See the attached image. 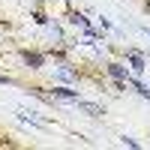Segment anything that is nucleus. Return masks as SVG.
Here are the masks:
<instances>
[{"label": "nucleus", "instance_id": "1", "mask_svg": "<svg viewBox=\"0 0 150 150\" xmlns=\"http://www.w3.org/2000/svg\"><path fill=\"white\" fill-rule=\"evenodd\" d=\"M45 57H48V54H42V51H27V48H21V60H24L30 69H42V66H45Z\"/></svg>", "mask_w": 150, "mask_h": 150}, {"label": "nucleus", "instance_id": "2", "mask_svg": "<svg viewBox=\"0 0 150 150\" xmlns=\"http://www.w3.org/2000/svg\"><path fill=\"white\" fill-rule=\"evenodd\" d=\"M126 60H129V69H132V75H144V69H147V60L138 54V51H126Z\"/></svg>", "mask_w": 150, "mask_h": 150}, {"label": "nucleus", "instance_id": "3", "mask_svg": "<svg viewBox=\"0 0 150 150\" xmlns=\"http://www.w3.org/2000/svg\"><path fill=\"white\" fill-rule=\"evenodd\" d=\"M75 105H78V111H84L87 117H93V120H99L105 114V108H99L96 102H84V99H75Z\"/></svg>", "mask_w": 150, "mask_h": 150}, {"label": "nucleus", "instance_id": "4", "mask_svg": "<svg viewBox=\"0 0 150 150\" xmlns=\"http://www.w3.org/2000/svg\"><path fill=\"white\" fill-rule=\"evenodd\" d=\"M51 96H54V99H63V102H75V99H81V96H78V90H72V87H63V84H57L54 90H51Z\"/></svg>", "mask_w": 150, "mask_h": 150}, {"label": "nucleus", "instance_id": "5", "mask_svg": "<svg viewBox=\"0 0 150 150\" xmlns=\"http://www.w3.org/2000/svg\"><path fill=\"white\" fill-rule=\"evenodd\" d=\"M105 72L111 75V78H120V81H126L129 75H132V72H126V66H123V63H117V60H111V63L105 66Z\"/></svg>", "mask_w": 150, "mask_h": 150}, {"label": "nucleus", "instance_id": "6", "mask_svg": "<svg viewBox=\"0 0 150 150\" xmlns=\"http://www.w3.org/2000/svg\"><path fill=\"white\" fill-rule=\"evenodd\" d=\"M126 84H129V87H132V90L138 93V96H144V99H150V87H147V84H144V81L138 78V75H129V78H126Z\"/></svg>", "mask_w": 150, "mask_h": 150}, {"label": "nucleus", "instance_id": "7", "mask_svg": "<svg viewBox=\"0 0 150 150\" xmlns=\"http://www.w3.org/2000/svg\"><path fill=\"white\" fill-rule=\"evenodd\" d=\"M66 21L75 24V27H81V30H84V27H90V21H87V18H84V12H78V9H69V12H66Z\"/></svg>", "mask_w": 150, "mask_h": 150}, {"label": "nucleus", "instance_id": "8", "mask_svg": "<svg viewBox=\"0 0 150 150\" xmlns=\"http://www.w3.org/2000/svg\"><path fill=\"white\" fill-rule=\"evenodd\" d=\"M33 21L39 24V27H45V24H48V15H45L42 9H36V12H33Z\"/></svg>", "mask_w": 150, "mask_h": 150}, {"label": "nucleus", "instance_id": "9", "mask_svg": "<svg viewBox=\"0 0 150 150\" xmlns=\"http://www.w3.org/2000/svg\"><path fill=\"white\" fill-rule=\"evenodd\" d=\"M120 144H126V147H132V150H138V147H141L135 138H129V135H120Z\"/></svg>", "mask_w": 150, "mask_h": 150}, {"label": "nucleus", "instance_id": "10", "mask_svg": "<svg viewBox=\"0 0 150 150\" xmlns=\"http://www.w3.org/2000/svg\"><path fill=\"white\" fill-rule=\"evenodd\" d=\"M114 93H126V81H120V78H114Z\"/></svg>", "mask_w": 150, "mask_h": 150}, {"label": "nucleus", "instance_id": "11", "mask_svg": "<svg viewBox=\"0 0 150 150\" xmlns=\"http://www.w3.org/2000/svg\"><path fill=\"white\" fill-rule=\"evenodd\" d=\"M0 84H15V78L12 75H0Z\"/></svg>", "mask_w": 150, "mask_h": 150}, {"label": "nucleus", "instance_id": "12", "mask_svg": "<svg viewBox=\"0 0 150 150\" xmlns=\"http://www.w3.org/2000/svg\"><path fill=\"white\" fill-rule=\"evenodd\" d=\"M0 147H12V144H9V141H0Z\"/></svg>", "mask_w": 150, "mask_h": 150}, {"label": "nucleus", "instance_id": "13", "mask_svg": "<svg viewBox=\"0 0 150 150\" xmlns=\"http://www.w3.org/2000/svg\"><path fill=\"white\" fill-rule=\"evenodd\" d=\"M144 9H147V12H150V0H144Z\"/></svg>", "mask_w": 150, "mask_h": 150}, {"label": "nucleus", "instance_id": "14", "mask_svg": "<svg viewBox=\"0 0 150 150\" xmlns=\"http://www.w3.org/2000/svg\"><path fill=\"white\" fill-rule=\"evenodd\" d=\"M144 33H147V36H150V27H144Z\"/></svg>", "mask_w": 150, "mask_h": 150}]
</instances>
